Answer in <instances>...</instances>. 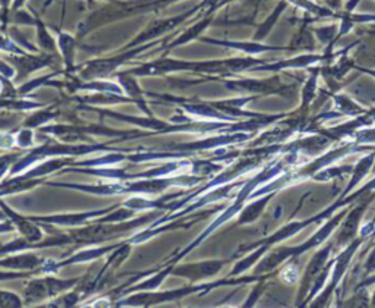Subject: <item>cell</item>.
Here are the masks:
<instances>
[{"instance_id": "1", "label": "cell", "mask_w": 375, "mask_h": 308, "mask_svg": "<svg viewBox=\"0 0 375 308\" xmlns=\"http://www.w3.org/2000/svg\"><path fill=\"white\" fill-rule=\"evenodd\" d=\"M349 212V208L343 207L340 212H337L335 216L330 217L324 225L319 228L315 233H312L307 241L299 244V245H294V247H277L274 248L271 253L269 251V254L266 257H262L260 260V263L257 264L255 269V275H269L273 273L277 268H279L280 264H285L290 260H296L299 259L303 253H308L310 249L317 248L318 245H321L326 240L333 235L343 220V217L346 216V213Z\"/></svg>"}, {"instance_id": "2", "label": "cell", "mask_w": 375, "mask_h": 308, "mask_svg": "<svg viewBox=\"0 0 375 308\" xmlns=\"http://www.w3.org/2000/svg\"><path fill=\"white\" fill-rule=\"evenodd\" d=\"M154 217H156V213L132 220V222H127V220H122L120 223L109 222V225H106V222H97L94 223V225L87 226L84 229L71 231L67 235L71 236V241L75 244H97V242H103L106 240H112V238L120 236L123 233H128L129 231L141 226L143 223L150 222Z\"/></svg>"}, {"instance_id": "3", "label": "cell", "mask_w": 375, "mask_h": 308, "mask_svg": "<svg viewBox=\"0 0 375 308\" xmlns=\"http://www.w3.org/2000/svg\"><path fill=\"white\" fill-rule=\"evenodd\" d=\"M365 240L362 236L356 238L349 245L344 247L342 253L336 257L335 264H333V273L330 277V282L327 286H324V292H319L318 297H315L312 300V305L311 307H326L330 301V297L335 293V291L337 289V286L340 285V282L343 281L344 275L347 273V269H349V264L353 259V256L356 254V251L359 249L360 244H362Z\"/></svg>"}, {"instance_id": "4", "label": "cell", "mask_w": 375, "mask_h": 308, "mask_svg": "<svg viewBox=\"0 0 375 308\" xmlns=\"http://www.w3.org/2000/svg\"><path fill=\"white\" fill-rule=\"evenodd\" d=\"M154 46V43H147V45H141L136 46L135 49H128V52H125L123 54L115 56V58H109V59H97L93 62L86 63V66L81 69V77L82 78H100V77H106L109 74L115 72L119 66H122L125 62L131 61L135 56H138L140 53H143L145 49Z\"/></svg>"}, {"instance_id": "5", "label": "cell", "mask_w": 375, "mask_h": 308, "mask_svg": "<svg viewBox=\"0 0 375 308\" xmlns=\"http://www.w3.org/2000/svg\"><path fill=\"white\" fill-rule=\"evenodd\" d=\"M225 86L229 90L241 91V93H253L257 95H269V94H280L283 91H287L292 88V86H286L282 82L279 75H274L271 78L264 79H233V81H225Z\"/></svg>"}, {"instance_id": "6", "label": "cell", "mask_w": 375, "mask_h": 308, "mask_svg": "<svg viewBox=\"0 0 375 308\" xmlns=\"http://www.w3.org/2000/svg\"><path fill=\"white\" fill-rule=\"evenodd\" d=\"M374 200V195H369L368 199H362L358 201V206H355L352 210L346 213V216L343 217L340 228L336 236V247L344 248L349 245L353 240H356V235L359 233L360 229V220H362L368 206L371 204V201Z\"/></svg>"}, {"instance_id": "7", "label": "cell", "mask_w": 375, "mask_h": 308, "mask_svg": "<svg viewBox=\"0 0 375 308\" xmlns=\"http://www.w3.org/2000/svg\"><path fill=\"white\" fill-rule=\"evenodd\" d=\"M333 248H335V242H330L326 247H323L321 249L318 251L312 256V259L310 260L307 269H305L302 279H301V286H299V292H298V300H296V307H302L305 298L308 297V293L311 291V288L314 286L315 279L318 276V273L323 270L324 265L327 264V261L330 260V254Z\"/></svg>"}, {"instance_id": "8", "label": "cell", "mask_w": 375, "mask_h": 308, "mask_svg": "<svg viewBox=\"0 0 375 308\" xmlns=\"http://www.w3.org/2000/svg\"><path fill=\"white\" fill-rule=\"evenodd\" d=\"M200 5L196 6L193 9L182 13V15H177V17H172V18H166V20H159V21H154V22H151L145 30L138 36L135 40H132L131 43L127 46V50L131 49V47H136V46H141V45H145L148 43V41L151 40H154L166 33H169L172 30H175V28L177 25L182 24L184 21H186L189 17H192L193 13H196L197 10H200Z\"/></svg>"}, {"instance_id": "9", "label": "cell", "mask_w": 375, "mask_h": 308, "mask_svg": "<svg viewBox=\"0 0 375 308\" xmlns=\"http://www.w3.org/2000/svg\"><path fill=\"white\" fill-rule=\"evenodd\" d=\"M327 56L324 54H317V53H305L299 54L296 58L286 59V61H279L273 63H262L255 68H253L251 71H269V72H280L285 69H302V68H311L315 63L326 62Z\"/></svg>"}, {"instance_id": "10", "label": "cell", "mask_w": 375, "mask_h": 308, "mask_svg": "<svg viewBox=\"0 0 375 308\" xmlns=\"http://www.w3.org/2000/svg\"><path fill=\"white\" fill-rule=\"evenodd\" d=\"M226 263L228 260H207V261H201L196 264L180 265V268L177 269L173 268L172 273L177 276H185L191 279L192 282H197V281H201V279H207V277L217 275Z\"/></svg>"}, {"instance_id": "11", "label": "cell", "mask_w": 375, "mask_h": 308, "mask_svg": "<svg viewBox=\"0 0 375 308\" xmlns=\"http://www.w3.org/2000/svg\"><path fill=\"white\" fill-rule=\"evenodd\" d=\"M116 208V206L103 208V210H97V212H87V213H78V215H58V216H49V217H33V220H43L53 223V225H62V226H78V225H84L88 220L95 219L97 216H103L107 215L110 210Z\"/></svg>"}, {"instance_id": "12", "label": "cell", "mask_w": 375, "mask_h": 308, "mask_svg": "<svg viewBox=\"0 0 375 308\" xmlns=\"http://www.w3.org/2000/svg\"><path fill=\"white\" fill-rule=\"evenodd\" d=\"M375 163V150H372L368 156H365L364 159H360L355 166H353V171H352V179L349 184H347V187L344 188V191L342 192L340 197H346V195H349L358 184H360V180H362L368 174L369 171L372 169V166Z\"/></svg>"}, {"instance_id": "13", "label": "cell", "mask_w": 375, "mask_h": 308, "mask_svg": "<svg viewBox=\"0 0 375 308\" xmlns=\"http://www.w3.org/2000/svg\"><path fill=\"white\" fill-rule=\"evenodd\" d=\"M202 41H205V43H212V45L238 49L249 54H260L264 52H274V50H290L289 47H274V46L260 45L258 41H253V43H238V41H220V40H212V38H202Z\"/></svg>"}, {"instance_id": "14", "label": "cell", "mask_w": 375, "mask_h": 308, "mask_svg": "<svg viewBox=\"0 0 375 308\" xmlns=\"http://www.w3.org/2000/svg\"><path fill=\"white\" fill-rule=\"evenodd\" d=\"M276 194L277 192L264 194V195H261V199H258L257 201H254V203H251L249 206L244 207L241 210L238 225H246V223H254L264 213V208L267 207V204L271 201V199L274 197Z\"/></svg>"}, {"instance_id": "15", "label": "cell", "mask_w": 375, "mask_h": 308, "mask_svg": "<svg viewBox=\"0 0 375 308\" xmlns=\"http://www.w3.org/2000/svg\"><path fill=\"white\" fill-rule=\"evenodd\" d=\"M0 207H2L5 210V213L10 217V220L15 223L17 228L19 229V232L26 238V240H29L30 242H35L38 240H41V238H43V233H41V231L34 226L33 223L30 222V219H24L21 216H18L17 213H13L12 210L5 204L0 201Z\"/></svg>"}, {"instance_id": "16", "label": "cell", "mask_w": 375, "mask_h": 308, "mask_svg": "<svg viewBox=\"0 0 375 308\" xmlns=\"http://www.w3.org/2000/svg\"><path fill=\"white\" fill-rule=\"evenodd\" d=\"M331 97L333 102H335V107L343 116H359L367 111L362 106H359L355 100H352V97L349 94L336 93L331 94Z\"/></svg>"}, {"instance_id": "17", "label": "cell", "mask_w": 375, "mask_h": 308, "mask_svg": "<svg viewBox=\"0 0 375 308\" xmlns=\"http://www.w3.org/2000/svg\"><path fill=\"white\" fill-rule=\"evenodd\" d=\"M43 264V259H40L35 254H21L17 257H9L0 260V265L8 269H38Z\"/></svg>"}, {"instance_id": "18", "label": "cell", "mask_w": 375, "mask_h": 308, "mask_svg": "<svg viewBox=\"0 0 375 308\" xmlns=\"http://www.w3.org/2000/svg\"><path fill=\"white\" fill-rule=\"evenodd\" d=\"M51 59V56H40V58H33V56H30V58H10V61L18 66L19 72H22L21 77H25L26 74L35 71L38 68L50 65Z\"/></svg>"}, {"instance_id": "19", "label": "cell", "mask_w": 375, "mask_h": 308, "mask_svg": "<svg viewBox=\"0 0 375 308\" xmlns=\"http://www.w3.org/2000/svg\"><path fill=\"white\" fill-rule=\"evenodd\" d=\"M319 74H321V68L312 69L310 78L305 81V86L302 88V105L299 107V111L307 110L310 105L312 103V100L317 97V81H318Z\"/></svg>"}, {"instance_id": "20", "label": "cell", "mask_w": 375, "mask_h": 308, "mask_svg": "<svg viewBox=\"0 0 375 308\" xmlns=\"http://www.w3.org/2000/svg\"><path fill=\"white\" fill-rule=\"evenodd\" d=\"M119 82H120L123 91L127 93L128 95H131L138 105L143 106L144 111H148V109L144 106V102H143V90L140 88V86H138V82L134 78V75H131L128 72L120 74L119 75ZM148 114H150V111H148Z\"/></svg>"}, {"instance_id": "21", "label": "cell", "mask_w": 375, "mask_h": 308, "mask_svg": "<svg viewBox=\"0 0 375 308\" xmlns=\"http://www.w3.org/2000/svg\"><path fill=\"white\" fill-rule=\"evenodd\" d=\"M287 5H289V3L286 2V0H283V2H280L279 5L276 6V9H274V12L271 13V15L258 26V30H257V33H255V36H254V41H261V40H264V38L267 37V34L273 30V26L276 25V22L279 21V18H280L282 13L286 10Z\"/></svg>"}, {"instance_id": "22", "label": "cell", "mask_w": 375, "mask_h": 308, "mask_svg": "<svg viewBox=\"0 0 375 308\" xmlns=\"http://www.w3.org/2000/svg\"><path fill=\"white\" fill-rule=\"evenodd\" d=\"M212 21H213V17L212 15H207V18H204L201 22H198L196 25H192L191 28H188V30L182 36L177 37L172 45H169V49L176 47V46H180V45H186V43H189L191 40L197 38L205 30V28L212 24Z\"/></svg>"}, {"instance_id": "23", "label": "cell", "mask_w": 375, "mask_h": 308, "mask_svg": "<svg viewBox=\"0 0 375 308\" xmlns=\"http://www.w3.org/2000/svg\"><path fill=\"white\" fill-rule=\"evenodd\" d=\"M315 47V38L312 36V33L307 28V24H303L301 30L298 31V34L292 38L290 43V50H314Z\"/></svg>"}, {"instance_id": "24", "label": "cell", "mask_w": 375, "mask_h": 308, "mask_svg": "<svg viewBox=\"0 0 375 308\" xmlns=\"http://www.w3.org/2000/svg\"><path fill=\"white\" fill-rule=\"evenodd\" d=\"M59 47L62 50V54L65 58V63L67 69H71L74 65L75 50H77V38L69 36L66 33H59Z\"/></svg>"}, {"instance_id": "25", "label": "cell", "mask_w": 375, "mask_h": 308, "mask_svg": "<svg viewBox=\"0 0 375 308\" xmlns=\"http://www.w3.org/2000/svg\"><path fill=\"white\" fill-rule=\"evenodd\" d=\"M352 171H353L352 166H337V167H331V169H328V167H324V169L317 172V175L312 179L318 180V182H327V180L339 178L340 175H344V174L352 172Z\"/></svg>"}, {"instance_id": "26", "label": "cell", "mask_w": 375, "mask_h": 308, "mask_svg": "<svg viewBox=\"0 0 375 308\" xmlns=\"http://www.w3.org/2000/svg\"><path fill=\"white\" fill-rule=\"evenodd\" d=\"M35 24H37V28H38V45L40 47L46 50V52H56V43H54L53 37L49 34V31L46 30L45 24L41 22L38 18L35 20Z\"/></svg>"}, {"instance_id": "27", "label": "cell", "mask_w": 375, "mask_h": 308, "mask_svg": "<svg viewBox=\"0 0 375 308\" xmlns=\"http://www.w3.org/2000/svg\"><path fill=\"white\" fill-rule=\"evenodd\" d=\"M22 301L15 293L9 291H0V307H21Z\"/></svg>"}, {"instance_id": "28", "label": "cell", "mask_w": 375, "mask_h": 308, "mask_svg": "<svg viewBox=\"0 0 375 308\" xmlns=\"http://www.w3.org/2000/svg\"><path fill=\"white\" fill-rule=\"evenodd\" d=\"M53 118H56V114H53V111H41V114L29 118V121L25 122V125L26 127H38V125L45 123Z\"/></svg>"}, {"instance_id": "29", "label": "cell", "mask_w": 375, "mask_h": 308, "mask_svg": "<svg viewBox=\"0 0 375 308\" xmlns=\"http://www.w3.org/2000/svg\"><path fill=\"white\" fill-rule=\"evenodd\" d=\"M362 272H364L365 276H369V275L375 273V247L372 248V251L369 253V256L367 257V260H365V263H364Z\"/></svg>"}, {"instance_id": "30", "label": "cell", "mask_w": 375, "mask_h": 308, "mask_svg": "<svg viewBox=\"0 0 375 308\" xmlns=\"http://www.w3.org/2000/svg\"><path fill=\"white\" fill-rule=\"evenodd\" d=\"M31 138H33V132L30 130H24V131L19 132V135L17 138V143L22 148L24 147H29V146L33 144V139Z\"/></svg>"}, {"instance_id": "31", "label": "cell", "mask_w": 375, "mask_h": 308, "mask_svg": "<svg viewBox=\"0 0 375 308\" xmlns=\"http://www.w3.org/2000/svg\"><path fill=\"white\" fill-rule=\"evenodd\" d=\"M17 157H18V154H9V156L0 157V176H2L9 169V166L13 163V160H15Z\"/></svg>"}, {"instance_id": "32", "label": "cell", "mask_w": 375, "mask_h": 308, "mask_svg": "<svg viewBox=\"0 0 375 308\" xmlns=\"http://www.w3.org/2000/svg\"><path fill=\"white\" fill-rule=\"evenodd\" d=\"M371 285H375V273H372V275L367 276L365 279H362V281H360V282L355 286V289H359V288H368V286H371Z\"/></svg>"}, {"instance_id": "33", "label": "cell", "mask_w": 375, "mask_h": 308, "mask_svg": "<svg viewBox=\"0 0 375 308\" xmlns=\"http://www.w3.org/2000/svg\"><path fill=\"white\" fill-rule=\"evenodd\" d=\"M0 72H2L6 78H12L13 74H15V71H13V68L8 66L5 62H0Z\"/></svg>"}, {"instance_id": "34", "label": "cell", "mask_w": 375, "mask_h": 308, "mask_svg": "<svg viewBox=\"0 0 375 308\" xmlns=\"http://www.w3.org/2000/svg\"><path fill=\"white\" fill-rule=\"evenodd\" d=\"M25 273H0V281H8V279H18L25 277Z\"/></svg>"}, {"instance_id": "35", "label": "cell", "mask_w": 375, "mask_h": 308, "mask_svg": "<svg viewBox=\"0 0 375 308\" xmlns=\"http://www.w3.org/2000/svg\"><path fill=\"white\" fill-rule=\"evenodd\" d=\"M359 2H360V0H349V2L346 3V12H353Z\"/></svg>"}, {"instance_id": "36", "label": "cell", "mask_w": 375, "mask_h": 308, "mask_svg": "<svg viewBox=\"0 0 375 308\" xmlns=\"http://www.w3.org/2000/svg\"><path fill=\"white\" fill-rule=\"evenodd\" d=\"M355 69H358V71L360 72H364L372 78H375V69H368V68H359V66H355Z\"/></svg>"}, {"instance_id": "37", "label": "cell", "mask_w": 375, "mask_h": 308, "mask_svg": "<svg viewBox=\"0 0 375 308\" xmlns=\"http://www.w3.org/2000/svg\"><path fill=\"white\" fill-rule=\"evenodd\" d=\"M24 3H25V0H13L12 10H13V12H17V9H19Z\"/></svg>"}, {"instance_id": "38", "label": "cell", "mask_w": 375, "mask_h": 308, "mask_svg": "<svg viewBox=\"0 0 375 308\" xmlns=\"http://www.w3.org/2000/svg\"><path fill=\"white\" fill-rule=\"evenodd\" d=\"M326 3H328L331 8H339V3H337V0H324Z\"/></svg>"}, {"instance_id": "39", "label": "cell", "mask_w": 375, "mask_h": 308, "mask_svg": "<svg viewBox=\"0 0 375 308\" xmlns=\"http://www.w3.org/2000/svg\"><path fill=\"white\" fill-rule=\"evenodd\" d=\"M371 305L375 307V291H374V293L371 295Z\"/></svg>"}, {"instance_id": "40", "label": "cell", "mask_w": 375, "mask_h": 308, "mask_svg": "<svg viewBox=\"0 0 375 308\" xmlns=\"http://www.w3.org/2000/svg\"><path fill=\"white\" fill-rule=\"evenodd\" d=\"M372 236H375V231H374V233H372Z\"/></svg>"}, {"instance_id": "41", "label": "cell", "mask_w": 375, "mask_h": 308, "mask_svg": "<svg viewBox=\"0 0 375 308\" xmlns=\"http://www.w3.org/2000/svg\"><path fill=\"white\" fill-rule=\"evenodd\" d=\"M110 2H112V0H110Z\"/></svg>"}]
</instances>
